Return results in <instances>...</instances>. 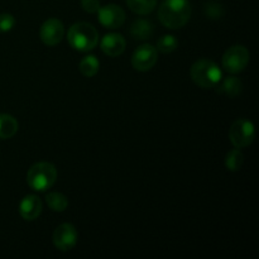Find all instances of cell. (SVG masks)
<instances>
[{"label": "cell", "mask_w": 259, "mask_h": 259, "mask_svg": "<svg viewBox=\"0 0 259 259\" xmlns=\"http://www.w3.org/2000/svg\"><path fill=\"white\" fill-rule=\"evenodd\" d=\"M191 17L189 0H164L158 9V18L162 24L169 29L182 28Z\"/></svg>", "instance_id": "obj_1"}, {"label": "cell", "mask_w": 259, "mask_h": 259, "mask_svg": "<svg viewBox=\"0 0 259 259\" xmlns=\"http://www.w3.org/2000/svg\"><path fill=\"white\" fill-rule=\"evenodd\" d=\"M63 35H65V27L61 20L56 18L46 20L40 27L39 37L46 46L52 47V46L58 45L62 40Z\"/></svg>", "instance_id": "obj_10"}, {"label": "cell", "mask_w": 259, "mask_h": 259, "mask_svg": "<svg viewBox=\"0 0 259 259\" xmlns=\"http://www.w3.org/2000/svg\"><path fill=\"white\" fill-rule=\"evenodd\" d=\"M46 202H47L48 207L53 211H65L68 206V200L65 195L60 194V192H50L46 196Z\"/></svg>", "instance_id": "obj_18"}, {"label": "cell", "mask_w": 259, "mask_h": 259, "mask_svg": "<svg viewBox=\"0 0 259 259\" xmlns=\"http://www.w3.org/2000/svg\"><path fill=\"white\" fill-rule=\"evenodd\" d=\"M77 230L72 224H61L53 233V244L61 252H68L77 244Z\"/></svg>", "instance_id": "obj_8"}, {"label": "cell", "mask_w": 259, "mask_h": 259, "mask_svg": "<svg viewBox=\"0 0 259 259\" xmlns=\"http://www.w3.org/2000/svg\"><path fill=\"white\" fill-rule=\"evenodd\" d=\"M243 163H244V156H243L242 152L239 151V148L233 149L225 157V166L229 171H239L242 168Z\"/></svg>", "instance_id": "obj_19"}, {"label": "cell", "mask_w": 259, "mask_h": 259, "mask_svg": "<svg viewBox=\"0 0 259 259\" xmlns=\"http://www.w3.org/2000/svg\"><path fill=\"white\" fill-rule=\"evenodd\" d=\"M190 76L197 86L202 89L215 88L222 80V70L210 60H199L192 65Z\"/></svg>", "instance_id": "obj_3"}, {"label": "cell", "mask_w": 259, "mask_h": 259, "mask_svg": "<svg viewBox=\"0 0 259 259\" xmlns=\"http://www.w3.org/2000/svg\"><path fill=\"white\" fill-rule=\"evenodd\" d=\"M67 39L73 50L89 52L98 45L99 33L96 28L89 23H76L68 29Z\"/></svg>", "instance_id": "obj_2"}, {"label": "cell", "mask_w": 259, "mask_h": 259, "mask_svg": "<svg viewBox=\"0 0 259 259\" xmlns=\"http://www.w3.org/2000/svg\"><path fill=\"white\" fill-rule=\"evenodd\" d=\"M99 12V22L103 27L108 29H116L120 28L125 22V13L119 5L108 4L100 8Z\"/></svg>", "instance_id": "obj_9"}, {"label": "cell", "mask_w": 259, "mask_h": 259, "mask_svg": "<svg viewBox=\"0 0 259 259\" xmlns=\"http://www.w3.org/2000/svg\"><path fill=\"white\" fill-rule=\"evenodd\" d=\"M19 124L14 116L0 114V139H9L18 132Z\"/></svg>", "instance_id": "obj_15"}, {"label": "cell", "mask_w": 259, "mask_h": 259, "mask_svg": "<svg viewBox=\"0 0 259 259\" xmlns=\"http://www.w3.org/2000/svg\"><path fill=\"white\" fill-rule=\"evenodd\" d=\"M57 169L50 162H38L33 164L27 174V182L35 191H46L55 185Z\"/></svg>", "instance_id": "obj_4"}, {"label": "cell", "mask_w": 259, "mask_h": 259, "mask_svg": "<svg viewBox=\"0 0 259 259\" xmlns=\"http://www.w3.org/2000/svg\"><path fill=\"white\" fill-rule=\"evenodd\" d=\"M158 60L157 48L151 45H143L136 50L132 57V65L137 71L147 72L154 67Z\"/></svg>", "instance_id": "obj_7"}, {"label": "cell", "mask_w": 259, "mask_h": 259, "mask_svg": "<svg viewBox=\"0 0 259 259\" xmlns=\"http://www.w3.org/2000/svg\"><path fill=\"white\" fill-rule=\"evenodd\" d=\"M205 15L210 19H220V18L224 15V8L222 7V4L217 2H209L205 4Z\"/></svg>", "instance_id": "obj_21"}, {"label": "cell", "mask_w": 259, "mask_h": 259, "mask_svg": "<svg viewBox=\"0 0 259 259\" xmlns=\"http://www.w3.org/2000/svg\"><path fill=\"white\" fill-rule=\"evenodd\" d=\"M81 7L88 13H96L100 9L99 0H81Z\"/></svg>", "instance_id": "obj_23"}, {"label": "cell", "mask_w": 259, "mask_h": 259, "mask_svg": "<svg viewBox=\"0 0 259 259\" xmlns=\"http://www.w3.org/2000/svg\"><path fill=\"white\" fill-rule=\"evenodd\" d=\"M129 9L136 14L146 15L153 12L157 5V0H126Z\"/></svg>", "instance_id": "obj_16"}, {"label": "cell", "mask_w": 259, "mask_h": 259, "mask_svg": "<svg viewBox=\"0 0 259 259\" xmlns=\"http://www.w3.org/2000/svg\"><path fill=\"white\" fill-rule=\"evenodd\" d=\"M154 32V27L149 20L137 19L131 27V35L134 39L146 40L152 37Z\"/></svg>", "instance_id": "obj_14"}, {"label": "cell", "mask_w": 259, "mask_h": 259, "mask_svg": "<svg viewBox=\"0 0 259 259\" xmlns=\"http://www.w3.org/2000/svg\"><path fill=\"white\" fill-rule=\"evenodd\" d=\"M254 125L249 120L239 119L229 129V139L235 148H245L254 141Z\"/></svg>", "instance_id": "obj_6"}, {"label": "cell", "mask_w": 259, "mask_h": 259, "mask_svg": "<svg viewBox=\"0 0 259 259\" xmlns=\"http://www.w3.org/2000/svg\"><path fill=\"white\" fill-rule=\"evenodd\" d=\"M249 51L244 46H232L223 56V67L229 73H239L249 63Z\"/></svg>", "instance_id": "obj_5"}, {"label": "cell", "mask_w": 259, "mask_h": 259, "mask_svg": "<svg viewBox=\"0 0 259 259\" xmlns=\"http://www.w3.org/2000/svg\"><path fill=\"white\" fill-rule=\"evenodd\" d=\"M15 24V19L9 13H3L0 14V33L9 32L13 29Z\"/></svg>", "instance_id": "obj_22"}, {"label": "cell", "mask_w": 259, "mask_h": 259, "mask_svg": "<svg viewBox=\"0 0 259 259\" xmlns=\"http://www.w3.org/2000/svg\"><path fill=\"white\" fill-rule=\"evenodd\" d=\"M80 72L82 73L85 77H93L99 72V67H100V62L95 56H86L80 61Z\"/></svg>", "instance_id": "obj_17"}, {"label": "cell", "mask_w": 259, "mask_h": 259, "mask_svg": "<svg viewBox=\"0 0 259 259\" xmlns=\"http://www.w3.org/2000/svg\"><path fill=\"white\" fill-rule=\"evenodd\" d=\"M101 50L110 57H118L125 51V39L119 33H109L101 39Z\"/></svg>", "instance_id": "obj_11"}, {"label": "cell", "mask_w": 259, "mask_h": 259, "mask_svg": "<svg viewBox=\"0 0 259 259\" xmlns=\"http://www.w3.org/2000/svg\"><path fill=\"white\" fill-rule=\"evenodd\" d=\"M42 207L43 205L39 197L34 196V195H28L22 200L19 205L20 217L27 222H33L39 218Z\"/></svg>", "instance_id": "obj_12"}, {"label": "cell", "mask_w": 259, "mask_h": 259, "mask_svg": "<svg viewBox=\"0 0 259 259\" xmlns=\"http://www.w3.org/2000/svg\"><path fill=\"white\" fill-rule=\"evenodd\" d=\"M215 88H217L218 93L229 96V98H235L242 93L243 83L239 78L232 76V77H227L225 80H220V82Z\"/></svg>", "instance_id": "obj_13"}, {"label": "cell", "mask_w": 259, "mask_h": 259, "mask_svg": "<svg viewBox=\"0 0 259 259\" xmlns=\"http://www.w3.org/2000/svg\"><path fill=\"white\" fill-rule=\"evenodd\" d=\"M179 46V42H177L176 37L171 34L162 35L158 40H157V51L162 53H171L174 52L175 50Z\"/></svg>", "instance_id": "obj_20"}]
</instances>
